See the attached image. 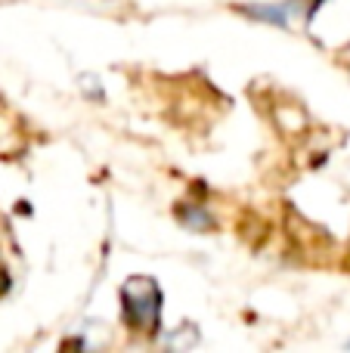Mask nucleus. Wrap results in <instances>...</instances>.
<instances>
[{"mask_svg":"<svg viewBox=\"0 0 350 353\" xmlns=\"http://www.w3.org/2000/svg\"><path fill=\"white\" fill-rule=\"evenodd\" d=\"M121 301H124V319L134 329L146 332L152 325H158V313H161V294L155 288V282L149 279H130L121 288Z\"/></svg>","mask_w":350,"mask_h":353,"instance_id":"f257e3e1","label":"nucleus"},{"mask_svg":"<svg viewBox=\"0 0 350 353\" xmlns=\"http://www.w3.org/2000/svg\"><path fill=\"white\" fill-rule=\"evenodd\" d=\"M295 10H298L295 3H251V6H248V16L260 19V22L279 25V28H285Z\"/></svg>","mask_w":350,"mask_h":353,"instance_id":"f03ea898","label":"nucleus"},{"mask_svg":"<svg viewBox=\"0 0 350 353\" xmlns=\"http://www.w3.org/2000/svg\"><path fill=\"white\" fill-rule=\"evenodd\" d=\"M347 347H350V341H347Z\"/></svg>","mask_w":350,"mask_h":353,"instance_id":"7ed1b4c3","label":"nucleus"}]
</instances>
